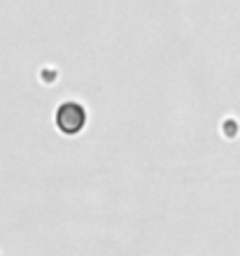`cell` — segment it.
<instances>
[{"label": "cell", "instance_id": "6da1fadb", "mask_svg": "<svg viewBox=\"0 0 240 256\" xmlns=\"http://www.w3.org/2000/svg\"><path fill=\"white\" fill-rule=\"evenodd\" d=\"M84 119H87V114H84V110L77 102H66L56 112V126L68 135L80 133L82 126H84Z\"/></svg>", "mask_w": 240, "mask_h": 256}]
</instances>
